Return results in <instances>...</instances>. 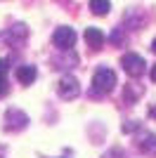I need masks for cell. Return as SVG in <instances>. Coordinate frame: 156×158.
<instances>
[{
    "instance_id": "cell-6",
    "label": "cell",
    "mask_w": 156,
    "mask_h": 158,
    "mask_svg": "<svg viewBox=\"0 0 156 158\" xmlns=\"http://www.w3.org/2000/svg\"><path fill=\"white\" fill-rule=\"evenodd\" d=\"M36 78H38V69L33 64H21L17 69V80H19L21 85H31Z\"/></svg>"
},
{
    "instance_id": "cell-7",
    "label": "cell",
    "mask_w": 156,
    "mask_h": 158,
    "mask_svg": "<svg viewBox=\"0 0 156 158\" xmlns=\"http://www.w3.org/2000/svg\"><path fill=\"white\" fill-rule=\"evenodd\" d=\"M104 40H106V35H104L99 28H95V26H88V28H85V43H88L92 50H99V47L104 45Z\"/></svg>"
},
{
    "instance_id": "cell-11",
    "label": "cell",
    "mask_w": 156,
    "mask_h": 158,
    "mask_svg": "<svg viewBox=\"0 0 156 158\" xmlns=\"http://www.w3.org/2000/svg\"><path fill=\"white\" fill-rule=\"evenodd\" d=\"M7 90H10L7 87V76H0V97H5Z\"/></svg>"
},
{
    "instance_id": "cell-14",
    "label": "cell",
    "mask_w": 156,
    "mask_h": 158,
    "mask_svg": "<svg viewBox=\"0 0 156 158\" xmlns=\"http://www.w3.org/2000/svg\"><path fill=\"white\" fill-rule=\"evenodd\" d=\"M151 80H154V83H156V64L151 66Z\"/></svg>"
},
{
    "instance_id": "cell-9",
    "label": "cell",
    "mask_w": 156,
    "mask_h": 158,
    "mask_svg": "<svg viewBox=\"0 0 156 158\" xmlns=\"http://www.w3.org/2000/svg\"><path fill=\"white\" fill-rule=\"evenodd\" d=\"M90 10L95 14H99V17H104L111 10V0H90Z\"/></svg>"
},
{
    "instance_id": "cell-12",
    "label": "cell",
    "mask_w": 156,
    "mask_h": 158,
    "mask_svg": "<svg viewBox=\"0 0 156 158\" xmlns=\"http://www.w3.org/2000/svg\"><path fill=\"white\" fill-rule=\"evenodd\" d=\"M137 127H140V125H137L135 120H130V123H123V127H121V130H123V132H135Z\"/></svg>"
},
{
    "instance_id": "cell-3",
    "label": "cell",
    "mask_w": 156,
    "mask_h": 158,
    "mask_svg": "<svg viewBox=\"0 0 156 158\" xmlns=\"http://www.w3.org/2000/svg\"><path fill=\"white\" fill-rule=\"evenodd\" d=\"M57 92L62 99H76L78 94H80V85H78V80L73 78V76H62L59 78V85H57Z\"/></svg>"
},
{
    "instance_id": "cell-2",
    "label": "cell",
    "mask_w": 156,
    "mask_h": 158,
    "mask_svg": "<svg viewBox=\"0 0 156 158\" xmlns=\"http://www.w3.org/2000/svg\"><path fill=\"white\" fill-rule=\"evenodd\" d=\"M52 43L59 50H71L73 43H76V31L71 26H59L57 31L52 33Z\"/></svg>"
},
{
    "instance_id": "cell-15",
    "label": "cell",
    "mask_w": 156,
    "mask_h": 158,
    "mask_svg": "<svg viewBox=\"0 0 156 158\" xmlns=\"http://www.w3.org/2000/svg\"><path fill=\"white\" fill-rule=\"evenodd\" d=\"M5 156V146H0V158Z\"/></svg>"
},
{
    "instance_id": "cell-10",
    "label": "cell",
    "mask_w": 156,
    "mask_h": 158,
    "mask_svg": "<svg viewBox=\"0 0 156 158\" xmlns=\"http://www.w3.org/2000/svg\"><path fill=\"white\" fill-rule=\"evenodd\" d=\"M140 146H142V151H147V153H156V135H144Z\"/></svg>"
},
{
    "instance_id": "cell-16",
    "label": "cell",
    "mask_w": 156,
    "mask_h": 158,
    "mask_svg": "<svg viewBox=\"0 0 156 158\" xmlns=\"http://www.w3.org/2000/svg\"><path fill=\"white\" fill-rule=\"evenodd\" d=\"M151 50H154V54H156V40H154V43H151Z\"/></svg>"
},
{
    "instance_id": "cell-17",
    "label": "cell",
    "mask_w": 156,
    "mask_h": 158,
    "mask_svg": "<svg viewBox=\"0 0 156 158\" xmlns=\"http://www.w3.org/2000/svg\"><path fill=\"white\" fill-rule=\"evenodd\" d=\"M151 116H154V118H156V106H154V109H151Z\"/></svg>"
},
{
    "instance_id": "cell-1",
    "label": "cell",
    "mask_w": 156,
    "mask_h": 158,
    "mask_svg": "<svg viewBox=\"0 0 156 158\" xmlns=\"http://www.w3.org/2000/svg\"><path fill=\"white\" fill-rule=\"evenodd\" d=\"M114 87H116V73L106 66L97 69L92 76V94H109Z\"/></svg>"
},
{
    "instance_id": "cell-4",
    "label": "cell",
    "mask_w": 156,
    "mask_h": 158,
    "mask_svg": "<svg viewBox=\"0 0 156 158\" xmlns=\"http://www.w3.org/2000/svg\"><path fill=\"white\" fill-rule=\"evenodd\" d=\"M121 64H123V71L128 73V76H132V78L142 76V73H144V66H147V64H144V59L140 57V54H132V52L123 54Z\"/></svg>"
},
{
    "instance_id": "cell-13",
    "label": "cell",
    "mask_w": 156,
    "mask_h": 158,
    "mask_svg": "<svg viewBox=\"0 0 156 158\" xmlns=\"http://www.w3.org/2000/svg\"><path fill=\"white\" fill-rule=\"evenodd\" d=\"M7 69H10V66H7V61L0 59V76H7Z\"/></svg>"
},
{
    "instance_id": "cell-8",
    "label": "cell",
    "mask_w": 156,
    "mask_h": 158,
    "mask_svg": "<svg viewBox=\"0 0 156 158\" xmlns=\"http://www.w3.org/2000/svg\"><path fill=\"white\" fill-rule=\"evenodd\" d=\"M26 35H28V28H26L24 24H17L14 28H10V31L5 33V40L10 45H19V43L26 40Z\"/></svg>"
},
{
    "instance_id": "cell-5",
    "label": "cell",
    "mask_w": 156,
    "mask_h": 158,
    "mask_svg": "<svg viewBox=\"0 0 156 158\" xmlns=\"http://www.w3.org/2000/svg\"><path fill=\"white\" fill-rule=\"evenodd\" d=\"M5 123H7V130H24L26 123H28V116L19 109H10L5 113Z\"/></svg>"
}]
</instances>
